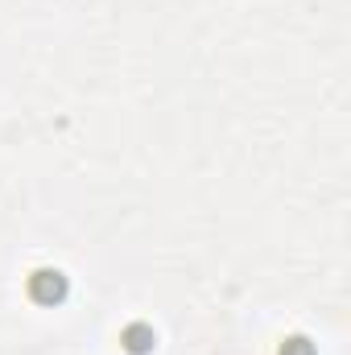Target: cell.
<instances>
[{"label": "cell", "instance_id": "1", "mask_svg": "<svg viewBox=\"0 0 351 355\" xmlns=\"http://www.w3.org/2000/svg\"><path fill=\"white\" fill-rule=\"evenodd\" d=\"M67 293V281H62V272H50V268H42L37 277H33V297L37 302H58Z\"/></svg>", "mask_w": 351, "mask_h": 355}]
</instances>
